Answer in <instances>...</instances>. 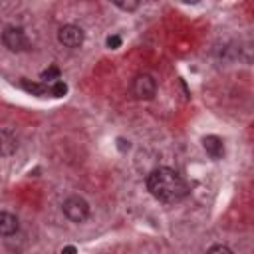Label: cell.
Segmentation results:
<instances>
[{
    "label": "cell",
    "mask_w": 254,
    "mask_h": 254,
    "mask_svg": "<svg viewBox=\"0 0 254 254\" xmlns=\"http://www.w3.org/2000/svg\"><path fill=\"white\" fill-rule=\"evenodd\" d=\"M62 210H64V214L71 222H83L89 216V204L81 196H69V198H65L64 204H62Z\"/></svg>",
    "instance_id": "obj_3"
},
{
    "label": "cell",
    "mask_w": 254,
    "mask_h": 254,
    "mask_svg": "<svg viewBox=\"0 0 254 254\" xmlns=\"http://www.w3.org/2000/svg\"><path fill=\"white\" fill-rule=\"evenodd\" d=\"M16 149H18V139H16V135H14L10 129H2V131H0V155L8 157V155H12Z\"/></svg>",
    "instance_id": "obj_8"
},
{
    "label": "cell",
    "mask_w": 254,
    "mask_h": 254,
    "mask_svg": "<svg viewBox=\"0 0 254 254\" xmlns=\"http://www.w3.org/2000/svg\"><path fill=\"white\" fill-rule=\"evenodd\" d=\"M22 87L24 89H28L30 93H36V95H44L46 93V87H42V85H38V83H30V81H22Z\"/></svg>",
    "instance_id": "obj_12"
},
{
    "label": "cell",
    "mask_w": 254,
    "mask_h": 254,
    "mask_svg": "<svg viewBox=\"0 0 254 254\" xmlns=\"http://www.w3.org/2000/svg\"><path fill=\"white\" fill-rule=\"evenodd\" d=\"M202 147H204V151H206L212 159H220V157L224 155V143H222V139L216 137V135H206V137L202 139Z\"/></svg>",
    "instance_id": "obj_6"
},
{
    "label": "cell",
    "mask_w": 254,
    "mask_h": 254,
    "mask_svg": "<svg viewBox=\"0 0 254 254\" xmlns=\"http://www.w3.org/2000/svg\"><path fill=\"white\" fill-rule=\"evenodd\" d=\"M208 252H226V254H232V248H228L226 244H212L208 248Z\"/></svg>",
    "instance_id": "obj_13"
},
{
    "label": "cell",
    "mask_w": 254,
    "mask_h": 254,
    "mask_svg": "<svg viewBox=\"0 0 254 254\" xmlns=\"http://www.w3.org/2000/svg\"><path fill=\"white\" fill-rule=\"evenodd\" d=\"M149 192L161 202H179L189 194L185 179L171 167H157L147 175Z\"/></svg>",
    "instance_id": "obj_1"
},
{
    "label": "cell",
    "mask_w": 254,
    "mask_h": 254,
    "mask_svg": "<svg viewBox=\"0 0 254 254\" xmlns=\"http://www.w3.org/2000/svg\"><path fill=\"white\" fill-rule=\"evenodd\" d=\"M44 81H56V79H60V69L56 67V65H50L48 69H44L42 71V75H40Z\"/></svg>",
    "instance_id": "obj_10"
},
{
    "label": "cell",
    "mask_w": 254,
    "mask_h": 254,
    "mask_svg": "<svg viewBox=\"0 0 254 254\" xmlns=\"http://www.w3.org/2000/svg\"><path fill=\"white\" fill-rule=\"evenodd\" d=\"M117 147H119L121 151H125V149H129V141H125V139H117Z\"/></svg>",
    "instance_id": "obj_15"
},
{
    "label": "cell",
    "mask_w": 254,
    "mask_h": 254,
    "mask_svg": "<svg viewBox=\"0 0 254 254\" xmlns=\"http://www.w3.org/2000/svg\"><path fill=\"white\" fill-rule=\"evenodd\" d=\"M2 44H4L10 52H16V54L30 50V40H28V36L24 34L22 28H16V26L4 28V32H2Z\"/></svg>",
    "instance_id": "obj_2"
},
{
    "label": "cell",
    "mask_w": 254,
    "mask_h": 254,
    "mask_svg": "<svg viewBox=\"0 0 254 254\" xmlns=\"http://www.w3.org/2000/svg\"><path fill=\"white\" fill-rule=\"evenodd\" d=\"M119 46H121V38H119V36H109V38H107V48L117 50Z\"/></svg>",
    "instance_id": "obj_14"
},
{
    "label": "cell",
    "mask_w": 254,
    "mask_h": 254,
    "mask_svg": "<svg viewBox=\"0 0 254 254\" xmlns=\"http://www.w3.org/2000/svg\"><path fill=\"white\" fill-rule=\"evenodd\" d=\"M62 252H77V248L75 246H64Z\"/></svg>",
    "instance_id": "obj_16"
},
{
    "label": "cell",
    "mask_w": 254,
    "mask_h": 254,
    "mask_svg": "<svg viewBox=\"0 0 254 254\" xmlns=\"http://www.w3.org/2000/svg\"><path fill=\"white\" fill-rule=\"evenodd\" d=\"M111 2L123 12H135L139 8V4H141V0H111Z\"/></svg>",
    "instance_id": "obj_9"
},
{
    "label": "cell",
    "mask_w": 254,
    "mask_h": 254,
    "mask_svg": "<svg viewBox=\"0 0 254 254\" xmlns=\"http://www.w3.org/2000/svg\"><path fill=\"white\" fill-rule=\"evenodd\" d=\"M50 91H52V95H56V97H64L65 93H67V85H65V81H54V85L50 87Z\"/></svg>",
    "instance_id": "obj_11"
},
{
    "label": "cell",
    "mask_w": 254,
    "mask_h": 254,
    "mask_svg": "<svg viewBox=\"0 0 254 254\" xmlns=\"http://www.w3.org/2000/svg\"><path fill=\"white\" fill-rule=\"evenodd\" d=\"M83 38H85L83 30L79 26H75V24H65V26H62L58 30V40L65 48H79L83 44Z\"/></svg>",
    "instance_id": "obj_5"
},
{
    "label": "cell",
    "mask_w": 254,
    "mask_h": 254,
    "mask_svg": "<svg viewBox=\"0 0 254 254\" xmlns=\"http://www.w3.org/2000/svg\"><path fill=\"white\" fill-rule=\"evenodd\" d=\"M131 91H133V95H135L137 99L149 101V99H153L155 93H157V81H155V77L149 75V73H139V75L133 79V83H131Z\"/></svg>",
    "instance_id": "obj_4"
},
{
    "label": "cell",
    "mask_w": 254,
    "mask_h": 254,
    "mask_svg": "<svg viewBox=\"0 0 254 254\" xmlns=\"http://www.w3.org/2000/svg\"><path fill=\"white\" fill-rule=\"evenodd\" d=\"M20 228L18 218L12 212H0V236H12Z\"/></svg>",
    "instance_id": "obj_7"
}]
</instances>
